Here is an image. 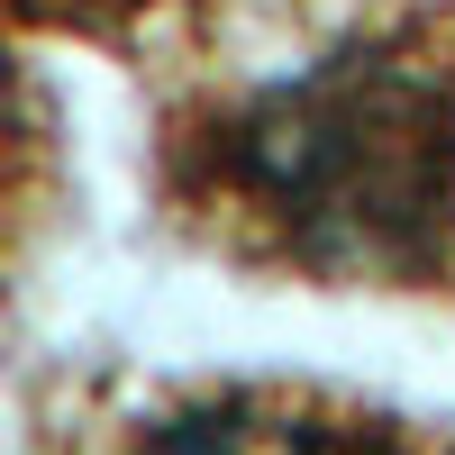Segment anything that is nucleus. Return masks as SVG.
Listing matches in <instances>:
<instances>
[{"label":"nucleus","instance_id":"2","mask_svg":"<svg viewBox=\"0 0 455 455\" xmlns=\"http://www.w3.org/2000/svg\"><path fill=\"white\" fill-rule=\"evenodd\" d=\"M73 455H455V437L310 383H201L92 428Z\"/></svg>","mask_w":455,"mask_h":455},{"label":"nucleus","instance_id":"1","mask_svg":"<svg viewBox=\"0 0 455 455\" xmlns=\"http://www.w3.org/2000/svg\"><path fill=\"white\" fill-rule=\"evenodd\" d=\"M156 192L228 264L455 300V19H364L283 73L182 92Z\"/></svg>","mask_w":455,"mask_h":455},{"label":"nucleus","instance_id":"3","mask_svg":"<svg viewBox=\"0 0 455 455\" xmlns=\"http://www.w3.org/2000/svg\"><path fill=\"white\" fill-rule=\"evenodd\" d=\"M146 10H164V0H19V19L28 28H83V36H119V28H137Z\"/></svg>","mask_w":455,"mask_h":455}]
</instances>
